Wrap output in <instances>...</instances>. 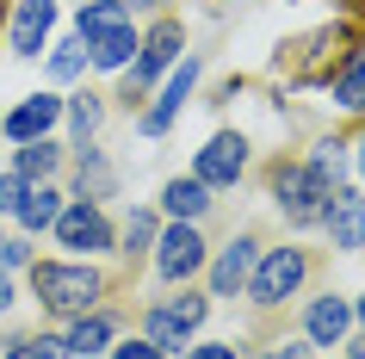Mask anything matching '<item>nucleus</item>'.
I'll list each match as a JSON object with an SVG mask.
<instances>
[{"instance_id": "obj_1", "label": "nucleus", "mask_w": 365, "mask_h": 359, "mask_svg": "<svg viewBox=\"0 0 365 359\" xmlns=\"http://www.w3.org/2000/svg\"><path fill=\"white\" fill-rule=\"evenodd\" d=\"M31 291L50 316H87L106 298V273L87 261H31Z\"/></svg>"}, {"instance_id": "obj_2", "label": "nucleus", "mask_w": 365, "mask_h": 359, "mask_svg": "<svg viewBox=\"0 0 365 359\" xmlns=\"http://www.w3.org/2000/svg\"><path fill=\"white\" fill-rule=\"evenodd\" d=\"M334 192L341 186H334L322 168H309V161H279V168H272V198H279V211H285L297 229L322 223L328 205H334Z\"/></svg>"}, {"instance_id": "obj_3", "label": "nucleus", "mask_w": 365, "mask_h": 359, "mask_svg": "<svg viewBox=\"0 0 365 359\" xmlns=\"http://www.w3.org/2000/svg\"><path fill=\"white\" fill-rule=\"evenodd\" d=\"M346 44H353V25H322V31L297 38L285 56H279V75H285L291 87H316V81H328L346 62Z\"/></svg>"}, {"instance_id": "obj_4", "label": "nucleus", "mask_w": 365, "mask_h": 359, "mask_svg": "<svg viewBox=\"0 0 365 359\" xmlns=\"http://www.w3.org/2000/svg\"><path fill=\"white\" fill-rule=\"evenodd\" d=\"M309 279V254L304 248H267L260 261H254V273H248V298L254 303H285V298H297V285Z\"/></svg>"}, {"instance_id": "obj_5", "label": "nucleus", "mask_w": 365, "mask_h": 359, "mask_svg": "<svg viewBox=\"0 0 365 359\" xmlns=\"http://www.w3.org/2000/svg\"><path fill=\"white\" fill-rule=\"evenodd\" d=\"M205 316H211V303L192 298V291H180V298L149 303V316H143V335H149L161 353H173V347H186V340L205 328Z\"/></svg>"}, {"instance_id": "obj_6", "label": "nucleus", "mask_w": 365, "mask_h": 359, "mask_svg": "<svg viewBox=\"0 0 365 359\" xmlns=\"http://www.w3.org/2000/svg\"><path fill=\"white\" fill-rule=\"evenodd\" d=\"M180 44H186L180 19H161V25H155L149 38L136 44L143 56H130V69H124V99L149 93V87H155V75H161V69H173V56H180Z\"/></svg>"}, {"instance_id": "obj_7", "label": "nucleus", "mask_w": 365, "mask_h": 359, "mask_svg": "<svg viewBox=\"0 0 365 359\" xmlns=\"http://www.w3.org/2000/svg\"><path fill=\"white\" fill-rule=\"evenodd\" d=\"M50 229H56V242H62V248H75L81 261H87V254H106V248H112V223H106V211H99V205H87V198L62 205V217H56Z\"/></svg>"}, {"instance_id": "obj_8", "label": "nucleus", "mask_w": 365, "mask_h": 359, "mask_svg": "<svg viewBox=\"0 0 365 359\" xmlns=\"http://www.w3.org/2000/svg\"><path fill=\"white\" fill-rule=\"evenodd\" d=\"M205 266V236H198V223H173L168 236H155V273L168 285H186Z\"/></svg>"}, {"instance_id": "obj_9", "label": "nucleus", "mask_w": 365, "mask_h": 359, "mask_svg": "<svg viewBox=\"0 0 365 359\" xmlns=\"http://www.w3.org/2000/svg\"><path fill=\"white\" fill-rule=\"evenodd\" d=\"M248 173V136L242 131H217L205 149H198V168H192V180H205V186H235Z\"/></svg>"}, {"instance_id": "obj_10", "label": "nucleus", "mask_w": 365, "mask_h": 359, "mask_svg": "<svg viewBox=\"0 0 365 359\" xmlns=\"http://www.w3.org/2000/svg\"><path fill=\"white\" fill-rule=\"evenodd\" d=\"M50 31H56V0H19L6 44H13V56H38L50 50Z\"/></svg>"}, {"instance_id": "obj_11", "label": "nucleus", "mask_w": 365, "mask_h": 359, "mask_svg": "<svg viewBox=\"0 0 365 359\" xmlns=\"http://www.w3.org/2000/svg\"><path fill=\"white\" fill-rule=\"evenodd\" d=\"M56 118H62V99L56 93H25L13 112L0 118V131L13 136V143H38V136L56 131Z\"/></svg>"}, {"instance_id": "obj_12", "label": "nucleus", "mask_w": 365, "mask_h": 359, "mask_svg": "<svg viewBox=\"0 0 365 359\" xmlns=\"http://www.w3.org/2000/svg\"><path fill=\"white\" fill-rule=\"evenodd\" d=\"M254 261H260V242H254V236H235V242L217 254V266H211V291H217V298H235V291H248Z\"/></svg>"}, {"instance_id": "obj_13", "label": "nucleus", "mask_w": 365, "mask_h": 359, "mask_svg": "<svg viewBox=\"0 0 365 359\" xmlns=\"http://www.w3.org/2000/svg\"><path fill=\"white\" fill-rule=\"evenodd\" d=\"M192 81H198V56H186L180 69L168 75V87H161V99H155L149 112H143V136H161L173 124V112L186 106V93H192Z\"/></svg>"}, {"instance_id": "obj_14", "label": "nucleus", "mask_w": 365, "mask_h": 359, "mask_svg": "<svg viewBox=\"0 0 365 359\" xmlns=\"http://www.w3.org/2000/svg\"><path fill=\"white\" fill-rule=\"evenodd\" d=\"M346 328H353V303H346V298H334V291H328V298H316V303H309L304 335L316 340V347H341V340H346Z\"/></svg>"}, {"instance_id": "obj_15", "label": "nucleus", "mask_w": 365, "mask_h": 359, "mask_svg": "<svg viewBox=\"0 0 365 359\" xmlns=\"http://www.w3.org/2000/svg\"><path fill=\"white\" fill-rule=\"evenodd\" d=\"M322 223H328V242H334V248H359V236H365V198L353 186H341Z\"/></svg>"}, {"instance_id": "obj_16", "label": "nucleus", "mask_w": 365, "mask_h": 359, "mask_svg": "<svg viewBox=\"0 0 365 359\" xmlns=\"http://www.w3.org/2000/svg\"><path fill=\"white\" fill-rule=\"evenodd\" d=\"M328 99H334L341 112H365V44H353L346 62L328 75Z\"/></svg>"}, {"instance_id": "obj_17", "label": "nucleus", "mask_w": 365, "mask_h": 359, "mask_svg": "<svg viewBox=\"0 0 365 359\" xmlns=\"http://www.w3.org/2000/svg\"><path fill=\"white\" fill-rule=\"evenodd\" d=\"M161 211H168L173 223H198V217L211 211V186L180 173V180H168V186H161Z\"/></svg>"}, {"instance_id": "obj_18", "label": "nucleus", "mask_w": 365, "mask_h": 359, "mask_svg": "<svg viewBox=\"0 0 365 359\" xmlns=\"http://www.w3.org/2000/svg\"><path fill=\"white\" fill-rule=\"evenodd\" d=\"M130 56H136V31H130V25H118V31H106V38H87V69L124 75Z\"/></svg>"}, {"instance_id": "obj_19", "label": "nucleus", "mask_w": 365, "mask_h": 359, "mask_svg": "<svg viewBox=\"0 0 365 359\" xmlns=\"http://www.w3.org/2000/svg\"><path fill=\"white\" fill-rule=\"evenodd\" d=\"M112 335H118V322L106 316V310H87V316H75V328H68V340H62V347H68L75 359H93V353H106V347H112Z\"/></svg>"}, {"instance_id": "obj_20", "label": "nucleus", "mask_w": 365, "mask_h": 359, "mask_svg": "<svg viewBox=\"0 0 365 359\" xmlns=\"http://www.w3.org/2000/svg\"><path fill=\"white\" fill-rule=\"evenodd\" d=\"M25 229H50L62 217V192L50 186V180H38V186H25V198H19V211H13Z\"/></svg>"}, {"instance_id": "obj_21", "label": "nucleus", "mask_w": 365, "mask_h": 359, "mask_svg": "<svg viewBox=\"0 0 365 359\" xmlns=\"http://www.w3.org/2000/svg\"><path fill=\"white\" fill-rule=\"evenodd\" d=\"M118 25H130V19H124V0H81V13H75L81 44H87V38H106V31H118Z\"/></svg>"}, {"instance_id": "obj_22", "label": "nucleus", "mask_w": 365, "mask_h": 359, "mask_svg": "<svg viewBox=\"0 0 365 359\" xmlns=\"http://www.w3.org/2000/svg\"><path fill=\"white\" fill-rule=\"evenodd\" d=\"M62 161V143H50V136H38V143H19V155H13V173H25V180H50Z\"/></svg>"}, {"instance_id": "obj_23", "label": "nucleus", "mask_w": 365, "mask_h": 359, "mask_svg": "<svg viewBox=\"0 0 365 359\" xmlns=\"http://www.w3.org/2000/svg\"><path fill=\"white\" fill-rule=\"evenodd\" d=\"M106 192H112V161H106L99 149H81V198L99 205Z\"/></svg>"}, {"instance_id": "obj_24", "label": "nucleus", "mask_w": 365, "mask_h": 359, "mask_svg": "<svg viewBox=\"0 0 365 359\" xmlns=\"http://www.w3.org/2000/svg\"><path fill=\"white\" fill-rule=\"evenodd\" d=\"M50 75H56V81H81V75H87V44H56V50H50Z\"/></svg>"}, {"instance_id": "obj_25", "label": "nucleus", "mask_w": 365, "mask_h": 359, "mask_svg": "<svg viewBox=\"0 0 365 359\" xmlns=\"http://www.w3.org/2000/svg\"><path fill=\"white\" fill-rule=\"evenodd\" d=\"M6 359H68V347H62L56 335H25L6 347Z\"/></svg>"}, {"instance_id": "obj_26", "label": "nucleus", "mask_w": 365, "mask_h": 359, "mask_svg": "<svg viewBox=\"0 0 365 359\" xmlns=\"http://www.w3.org/2000/svg\"><path fill=\"white\" fill-rule=\"evenodd\" d=\"M99 118H106V112H99V99H93V93H81L75 106H68V124H75V143H81V149H87V136L99 131Z\"/></svg>"}, {"instance_id": "obj_27", "label": "nucleus", "mask_w": 365, "mask_h": 359, "mask_svg": "<svg viewBox=\"0 0 365 359\" xmlns=\"http://www.w3.org/2000/svg\"><path fill=\"white\" fill-rule=\"evenodd\" d=\"M155 248V211H130V223H124V254H143Z\"/></svg>"}, {"instance_id": "obj_28", "label": "nucleus", "mask_w": 365, "mask_h": 359, "mask_svg": "<svg viewBox=\"0 0 365 359\" xmlns=\"http://www.w3.org/2000/svg\"><path fill=\"white\" fill-rule=\"evenodd\" d=\"M38 254H31V242L25 236H0V273H13V266H31Z\"/></svg>"}, {"instance_id": "obj_29", "label": "nucleus", "mask_w": 365, "mask_h": 359, "mask_svg": "<svg viewBox=\"0 0 365 359\" xmlns=\"http://www.w3.org/2000/svg\"><path fill=\"white\" fill-rule=\"evenodd\" d=\"M309 168H322L328 180H341V168H346V143H322V149L309 155Z\"/></svg>"}, {"instance_id": "obj_30", "label": "nucleus", "mask_w": 365, "mask_h": 359, "mask_svg": "<svg viewBox=\"0 0 365 359\" xmlns=\"http://www.w3.org/2000/svg\"><path fill=\"white\" fill-rule=\"evenodd\" d=\"M25 186H31V180H25V173H0V217H6V211H19Z\"/></svg>"}, {"instance_id": "obj_31", "label": "nucleus", "mask_w": 365, "mask_h": 359, "mask_svg": "<svg viewBox=\"0 0 365 359\" xmlns=\"http://www.w3.org/2000/svg\"><path fill=\"white\" fill-rule=\"evenodd\" d=\"M112 359H168V353H161V347L143 335V340H124V347H112Z\"/></svg>"}, {"instance_id": "obj_32", "label": "nucleus", "mask_w": 365, "mask_h": 359, "mask_svg": "<svg viewBox=\"0 0 365 359\" xmlns=\"http://www.w3.org/2000/svg\"><path fill=\"white\" fill-rule=\"evenodd\" d=\"M192 359H242V353H235L230 340H205V347H192Z\"/></svg>"}, {"instance_id": "obj_33", "label": "nucleus", "mask_w": 365, "mask_h": 359, "mask_svg": "<svg viewBox=\"0 0 365 359\" xmlns=\"http://www.w3.org/2000/svg\"><path fill=\"white\" fill-rule=\"evenodd\" d=\"M267 359H309V347H297V340H279V347H267Z\"/></svg>"}, {"instance_id": "obj_34", "label": "nucleus", "mask_w": 365, "mask_h": 359, "mask_svg": "<svg viewBox=\"0 0 365 359\" xmlns=\"http://www.w3.org/2000/svg\"><path fill=\"white\" fill-rule=\"evenodd\" d=\"M6 310H13V279L0 273V316H6Z\"/></svg>"}, {"instance_id": "obj_35", "label": "nucleus", "mask_w": 365, "mask_h": 359, "mask_svg": "<svg viewBox=\"0 0 365 359\" xmlns=\"http://www.w3.org/2000/svg\"><path fill=\"white\" fill-rule=\"evenodd\" d=\"M346 359H365V335H359V340H353V353H346Z\"/></svg>"}, {"instance_id": "obj_36", "label": "nucleus", "mask_w": 365, "mask_h": 359, "mask_svg": "<svg viewBox=\"0 0 365 359\" xmlns=\"http://www.w3.org/2000/svg\"><path fill=\"white\" fill-rule=\"evenodd\" d=\"M124 6H161V0H124Z\"/></svg>"}, {"instance_id": "obj_37", "label": "nucleus", "mask_w": 365, "mask_h": 359, "mask_svg": "<svg viewBox=\"0 0 365 359\" xmlns=\"http://www.w3.org/2000/svg\"><path fill=\"white\" fill-rule=\"evenodd\" d=\"M353 322H365V298H359V310H353Z\"/></svg>"}, {"instance_id": "obj_38", "label": "nucleus", "mask_w": 365, "mask_h": 359, "mask_svg": "<svg viewBox=\"0 0 365 359\" xmlns=\"http://www.w3.org/2000/svg\"><path fill=\"white\" fill-rule=\"evenodd\" d=\"M359 173H365V136H359Z\"/></svg>"}, {"instance_id": "obj_39", "label": "nucleus", "mask_w": 365, "mask_h": 359, "mask_svg": "<svg viewBox=\"0 0 365 359\" xmlns=\"http://www.w3.org/2000/svg\"><path fill=\"white\" fill-rule=\"evenodd\" d=\"M0 19H6V0H0Z\"/></svg>"}, {"instance_id": "obj_40", "label": "nucleus", "mask_w": 365, "mask_h": 359, "mask_svg": "<svg viewBox=\"0 0 365 359\" xmlns=\"http://www.w3.org/2000/svg\"><path fill=\"white\" fill-rule=\"evenodd\" d=\"M359 13H365V6H359Z\"/></svg>"}]
</instances>
